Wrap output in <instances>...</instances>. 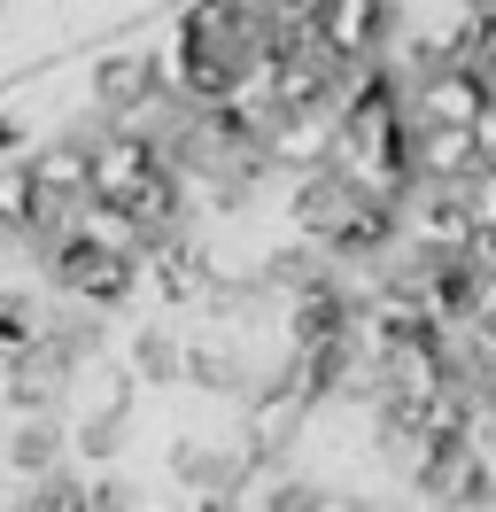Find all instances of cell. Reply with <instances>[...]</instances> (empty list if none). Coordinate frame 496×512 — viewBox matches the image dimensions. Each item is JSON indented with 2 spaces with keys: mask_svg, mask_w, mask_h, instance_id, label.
Returning a JSON list of instances; mask_svg holds the SVG:
<instances>
[{
  "mask_svg": "<svg viewBox=\"0 0 496 512\" xmlns=\"http://www.w3.org/2000/svg\"><path fill=\"white\" fill-rule=\"evenodd\" d=\"M473 140H481V163H496V101L473 117Z\"/></svg>",
  "mask_w": 496,
  "mask_h": 512,
  "instance_id": "11",
  "label": "cell"
},
{
  "mask_svg": "<svg viewBox=\"0 0 496 512\" xmlns=\"http://www.w3.org/2000/svg\"><path fill=\"white\" fill-rule=\"evenodd\" d=\"M473 241H481V225H473L465 187L419 179V187L403 194V249L411 256H473Z\"/></svg>",
  "mask_w": 496,
  "mask_h": 512,
  "instance_id": "2",
  "label": "cell"
},
{
  "mask_svg": "<svg viewBox=\"0 0 496 512\" xmlns=\"http://www.w3.org/2000/svg\"><path fill=\"white\" fill-rule=\"evenodd\" d=\"M465 202H473V225H481V233H496V163L473 179V187H465Z\"/></svg>",
  "mask_w": 496,
  "mask_h": 512,
  "instance_id": "10",
  "label": "cell"
},
{
  "mask_svg": "<svg viewBox=\"0 0 496 512\" xmlns=\"http://www.w3.org/2000/svg\"><path fill=\"white\" fill-rule=\"evenodd\" d=\"M31 171H39V187H47V202H55V218H70L78 202H93V140L86 132L39 140V148H31Z\"/></svg>",
  "mask_w": 496,
  "mask_h": 512,
  "instance_id": "4",
  "label": "cell"
},
{
  "mask_svg": "<svg viewBox=\"0 0 496 512\" xmlns=\"http://www.w3.org/2000/svg\"><path fill=\"white\" fill-rule=\"evenodd\" d=\"M62 225H70L78 241H93V249H109V256H148V241H155V233L132 218L124 202H101V194H93V202H78Z\"/></svg>",
  "mask_w": 496,
  "mask_h": 512,
  "instance_id": "6",
  "label": "cell"
},
{
  "mask_svg": "<svg viewBox=\"0 0 496 512\" xmlns=\"http://www.w3.org/2000/svg\"><path fill=\"white\" fill-rule=\"evenodd\" d=\"M489 109V78L481 63H434L411 78V117L419 125H473Z\"/></svg>",
  "mask_w": 496,
  "mask_h": 512,
  "instance_id": "3",
  "label": "cell"
},
{
  "mask_svg": "<svg viewBox=\"0 0 496 512\" xmlns=\"http://www.w3.org/2000/svg\"><path fill=\"white\" fill-rule=\"evenodd\" d=\"M489 163H481V140L473 125H419V179L434 187H473Z\"/></svg>",
  "mask_w": 496,
  "mask_h": 512,
  "instance_id": "5",
  "label": "cell"
},
{
  "mask_svg": "<svg viewBox=\"0 0 496 512\" xmlns=\"http://www.w3.org/2000/svg\"><path fill=\"white\" fill-rule=\"evenodd\" d=\"M16 512H93V489L70 481V474H47V481H31L24 497H16Z\"/></svg>",
  "mask_w": 496,
  "mask_h": 512,
  "instance_id": "9",
  "label": "cell"
},
{
  "mask_svg": "<svg viewBox=\"0 0 496 512\" xmlns=\"http://www.w3.org/2000/svg\"><path fill=\"white\" fill-rule=\"evenodd\" d=\"M310 24H318V47H326L341 70L388 63L396 39H403V0H326Z\"/></svg>",
  "mask_w": 496,
  "mask_h": 512,
  "instance_id": "1",
  "label": "cell"
},
{
  "mask_svg": "<svg viewBox=\"0 0 496 512\" xmlns=\"http://www.w3.org/2000/svg\"><path fill=\"white\" fill-rule=\"evenodd\" d=\"M47 334H55V326H47V303H39L31 288H16L8 303H0V350L8 357H31Z\"/></svg>",
  "mask_w": 496,
  "mask_h": 512,
  "instance_id": "8",
  "label": "cell"
},
{
  "mask_svg": "<svg viewBox=\"0 0 496 512\" xmlns=\"http://www.w3.org/2000/svg\"><path fill=\"white\" fill-rule=\"evenodd\" d=\"M16 474L24 481L62 474V419L55 412H16Z\"/></svg>",
  "mask_w": 496,
  "mask_h": 512,
  "instance_id": "7",
  "label": "cell"
}]
</instances>
